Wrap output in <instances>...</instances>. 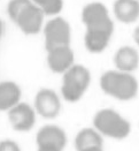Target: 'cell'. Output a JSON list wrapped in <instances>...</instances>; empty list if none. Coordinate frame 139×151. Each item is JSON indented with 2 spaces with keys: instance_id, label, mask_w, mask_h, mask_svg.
Returning a JSON list of instances; mask_svg holds the SVG:
<instances>
[{
  "instance_id": "6da1fadb",
  "label": "cell",
  "mask_w": 139,
  "mask_h": 151,
  "mask_svg": "<svg viewBox=\"0 0 139 151\" xmlns=\"http://www.w3.org/2000/svg\"><path fill=\"white\" fill-rule=\"evenodd\" d=\"M102 91L118 101H130L138 92V82L130 73L121 70L106 72L100 78Z\"/></svg>"
},
{
  "instance_id": "7a4b0ae2",
  "label": "cell",
  "mask_w": 139,
  "mask_h": 151,
  "mask_svg": "<svg viewBox=\"0 0 139 151\" xmlns=\"http://www.w3.org/2000/svg\"><path fill=\"white\" fill-rule=\"evenodd\" d=\"M63 74L61 88L63 98L70 103L79 101L88 90L91 82V74L88 69L81 65H73Z\"/></svg>"
},
{
  "instance_id": "3957f363",
  "label": "cell",
  "mask_w": 139,
  "mask_h": 151,
  "mask_svg": "<svg viewBox=\"0 0 139 151\" xmlns=\"http://www.w3.org/2000/svg\"><path fill=\"white\" fill-rule=\"evenodd\" d=\"M93 125L102 135L116 139H125L131 130L130 122L110 109L101 110L96 114Z\"/></svg>"
},
{
  "instance_id": "277c9868",
  "label": "cell",
  "mask_w": 139,
  "mask_h": 151,
  "mask_svg": "<svg viewBox=\"0 0 139 151\" xmlns=\"http://www.w3.org/2000/svg\"><path fill=\"white\" fill-rule=\"evenodd\" d=\"M82 20L86 25V30H101L113 34V21L109 17L108 9L101 2H91L86 5L82 12Z\"/></svg>"
},
{
  "instance_id": "5b68a950",
  "label": "cell",
  "mask_w": 139,
  "mask_h": 151,
  "mask_svg": "<svg viewBox=\"0 0 139 151\" xmlns=\"http://www.w3.org/2000/svg\"><path fill=\"white\" fill-rule=\"evenodd\" d=\"M44 34L47 51L70 44V25L62 17H54L50 20L45 25Z\"/></svg>"
},
{
  "instance_id": "8992f818",
  "label": "cell",
  "mask_w": 139,
  "mask_h": 151,
  "mask_svg": "<svg viewBox=\"0 0 139 151\" xmlns=\"http://www.w3.org/2000/svg\"><path fill=\"white\" fill-rule=\"evenodd\" d=\"M44 12L36 6L32 1L25 6L19 13L14 22L19 25V28L26 35H36L40 31L43 21H44Z\"/></svg>"
},
{
  "instance_id": "52a82bcc",
  "label": "cell",
  "mask_w": 139,
  "mask_h": 151,
  "mask_svg": "<svg viewBox=\"0 0 139 151\" xmlns=\"http://www.w3.org/2000/svg\"><path fill=\"white\" fill-rule=\"evenodd\" d=\"M37 113L45 119H54L61 110V101L58 95L51 89H41L35 98Z\"/></svg>"
},
{
  "instance_id": "ba28073f",
  "label": "cell",
  "mask_w": 139,
  "mask_h": 151,
  "mask_svg": "<svg viewBox=\"0 0 139 151\" xmlns=\"http://www.w3.org/2000/svg\"><path fill=\"white\" fill-rule=\"evenodd\" d=\"M8 119L15 130L28 132L35 126L36 112L30 105L25 103H17L11 110H8Z\"/></svg>"
},
{
  "instance_id": "9c48e42d",
  "label": "cell",
  "mask_w": 139,
  "mask_h": 151,
  "mask_svg": "<svg viewBox=\"0 0 139 151\" xmlns=\"http://www.w3.org/2000/svg\"><path fill=\"white\" fill-rule=\"evenodd\" d=\"M74 52L67 46H59L48 50V55H47V63L52 72L62 74L67 72L73 65H74Z\"/></svg>"
},
{
  "instance_id": "30bf717a",
  "label": "cell",
  "mask_w": 139,
  "mask_h": 151,
  "mask_svg": "<svg viewBox=\"0 0 139 151\" xmlns=\"http://www.w3.org/2000/svg\"><path fill=\"white\" fill-rule=\"evenodd\" d=\"M114 63L118 70L131 73L139 66V54L136 49L131 46H123L115 53Z\"/></svg>"
},
{
  "instance_id": "8fae6325",
  "label": "cell",
  "mask_w": 139,
  "mask_h": 151,
  "mask_svg": "<svg viewBox=\"0 0 139 151\" xmlns=\"http://www.w3.org/2000/svg\"><path fill=\"white\" fill-rule=\"evenodd\" d=\"M114 14L122 23H133L139 19L138 0H116L114 2Z\"/></svg>"
},
{
  "instance_id": "7c38bea8",
  "label": "cell",
  "mask_w": 139,
  "mask_h": 151,
  "mask_svg": "<svg viewBox=\"0 0 139 151\" xmlns=\"http://www.w3.org/2000/svg\"><path fill=\"white\" fill-rule=\"evenodd\" d=\"M37 144H48L55 145L60 149H64L67 144V136L60 127L54 125L44 126L37 134Z\"/></svg>"
},
{
  "instance_id": "4fadbf2b",
  "label": "cell",
  "mask_w": 139,
  "mask_h": 151,
  "mask_svg": "<svg viewBox=\"0 0 139 151\" xmlns=\"http://www.w3.org/2000/svg\"><path fill=\"white\" fill-rule=\"evenodd\" d=\"M21 98L20 87L11 81L0 83V111H8Z\"/></svg>"
},
{
  "instance_id": "5bb4252c",
  "label": "cell",
  "mask_w": 139,
  "mask_h": 151,
  "mask_svg": "<svg viewBox=\"0 0 139 151\" xmlns=\"http://www.w3.org/2000/svg\"><path fill=\"white\" fill-rule=\"evenodd\" d=\"M112 34L101 30H86L85 46L91 53H100L109 43Z\"/></svg>"
},
{
  "instance_id": "9a60e30c",
  "label": "cell",
  "mask_w": 139,
  "mask_h": 151,
  "mask_svg": "<svg viewBox=\"0 0 139 151\" xmlns=\"http://www.w3.org/2000/svg\"><path fill=\"white\" fill-rule=\"evenodd\" d=\"M75 147L77 151L91 147H102V139L100 136V133L92 128L82 129L76 136Z\"/></svg>"
},
{
  "instance_id": "2e32d148",
  "label": "cell",
  "mask_w": 139,
  "mask_h": 151,
  "mask_svg": "<svg viewBox=\"0 0 139 151\" xmlns=\"http://www.w3.org/2000/svg\"><path fill=\"white\" fill-rule=\"evenodd\" d=\"M36 6H38L45 15H55L62 11V0H31Z\"/></svg>"
},
{
  "instance_id": "e0dca14e",
  "label": "cell",
  "mask_w": 139,
  "mask_h": 151,
  "mask_svg": "<svg viewBox=\"0 0 139 151\" xmlns=\"http://www.w3.org/2000/svg\"><path fill=\"white\" fill-rule=\"evenodd\" d=\"M31 2V0H11L9 5H8V15L13 21L16 19V16L19 15V13L21 12L25 6H28Z\"/></svg>"
},
{
  "instance_id": "ac0fdd59",
  "label": "cell",
  "mask_w": 139,
  "mask_h": 151,
  "mask_svg": "<svg viewBox=\"0 0 139 151\" xmlns=\"http://www.w3.org/2000/svg\"><path fill=\"white\" fill-rule=\"evenodd\" d=\"M0 151H21L20 147L11 139L0 142Z\"/></svg>"
},
{
  "instance_id": "d6986e66",
  "label": "cell",
  "mask_w": 139,
  "mask_h": 151,
  "mask_svg": "<svg viewBox=\"0 0 139 151\" xmlns=\"http://www.w3.org/2000/svg\"><path fill=\"white\" fill-rule=\"evenodd\" d=\"M38 151H62L59 147L55 145H48V144H39L38 145Z\"/></svg>"
},
{
  "instance_id": "ffe728a7",
  "label": "cell",
  "mask_w": 139,
  "mask_h": 151,
  "mask_svg": "<svg viewBox=\"0 0 139 151\" xmlns=\"http://www.w3.org/2000/svg\"><path fill=\"white\" fill-rule=\"evenodd\" d=\"M133 39H135V42L138 44V46H139V25L135 29V32H133Z\"/></svg>"
},
{
  "instance_id": "44dd1931",
  "label": "cell",
  "mask_w": 139,
  "mask_h": 151,
  "mask_svg": "<svg viewBox=\"0 0 139 151\" xmlns=\"http://www.w3.org/2000/svg\"><path fill=\"white\" fill-rule=\"evenodd\" d=\"M81 151H102L101 147H91V148H86V149H83Z\"/></svg>"
},
{
  "instance_id": "7402d4cb",
  "label": "cell",
  "mask_w": 139,
  "mask_h": 151,
  "mask_svg": "<svg viewBox=\"0 0 139 151\" xmlns=\"http://www.w3.org/2000/svg\"><path fill=\"white\" fill-rule=\"evenodd\" d=\"M2 32H4V23H2V21L0 20V38L2 36Z\"/></svg>"
}]
</instances>
